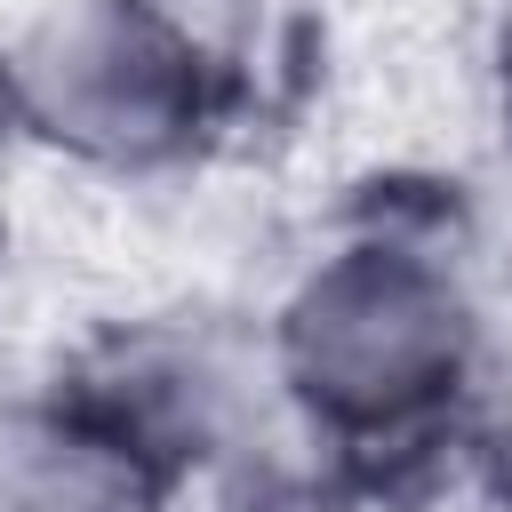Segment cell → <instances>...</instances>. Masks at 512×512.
Masks as SVG:
<instances>
[{
    "label": "cell",
    "mask_w": 512,
    "mask_h": 512,
    "mask_svg": "<svg viewBox=\"0 0 512 512\" xmlns=\"http://www.w3.org/2000/svg\"><path fill=\"white\" fill-rule=\"evenodd\" d=\"M136 464L104 432L16 424L0 440V512H136Z\"/></svg>",
    "instance_id": "obj_3"
},
{
    "label": "cell",
    "mask_w": 512,
    "mask_h": 512,
    "mask_svg": "<svg viewBox=\"0 0 512 512\" xmlns=\"http://www.w3.org/2000/svg\"><path fill=\"white\" fill-rule=\"evenodd\" d=\"M296 376L328 416H408L440 376H456V304L416 264H336L296 304Z\"/></svg>",
    "instance_id": "obj_1"
},
{
    "label": "cell",
    "mask_w": 512,
    "mask_h": 512,
    "mask_svg": "<svg viewBox=\"0 0 512 512\" xmlns=\"http://www.w3.org/2000/svg\"><path fill=\"white\" fill-rule=\"evenodd\" d=\"M32 96L40 112L56 120V136L72 144H96V152H152L176 136L184 120V48L104 0V8H80V16H56L32 48Z\"/></svg>",
    "instance_id": "obj_2"
}]
</instances>
